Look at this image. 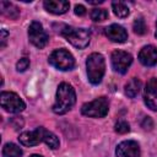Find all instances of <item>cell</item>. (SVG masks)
<instances>
[{
  "instance_id": "cell-1",
  "label": "cell",
  "mask_w": 157,
  "mask_h": 157,
  "mask_svg": "<svg viewBox=\"0 0 157 157\" xmlns=\"http://www.w3.org/2000/svg\"><path fill=\"white\" fill-rule=\"evenodd\" d=\"M76 102V93L71 85L61 82L56 90L55 103L53 104V112L56 114H65L69 112Z\"/></svg>"
},
{
  "instance_id": "cell-2",
  "label": "cell",
  "mask_w": 157,
  "mask_h": 157,
  "mask_svg": "<svg viewBox=\"0 0 157 157\" xmlns=\"http://www.w3.org/2000/svg\"><path fill=\"white\" fill-rule=\"evenodd\" d=\"M86 67L90 82L93 85H98L102 81L105 71V63L103 55L99 53H92L86 60Z\"/></svg>"
},
{
  "instance_id": "cell-3",
  "label": "cell",
  "mask_w": 157,
  "mask_h": 157,
  "mask_svg": "<svg viewBox=\"0 0 157 157\" xmlns=\"http://www.w3.org/2000/svg\"><path fill=\"white\" fill-rule=\"evenodd\" d=\"M60 34L77 49L86 48L91 40V33L86 28H74L64 26V29L60 31Z\"/></svg>"
},
{
  "instance_id": "cell-4",
  "label": "cell",
  "mask_w": 157,
  "mask_h": 157,
  "mask_svg": "<svg viewBox=\"0 0 157 157\" xmlns=\"http://www.w3.org/2000/svg\"><path fill=\"white\" fill-rule=\"evenodd\" d=\"M49 64L58 70L66 71L75 66V59L71 53L65 49H56L49 55Z\"/></svg>"
},
{
  "instance_id": "cell-5",
  "label": "cell",
  "mask_w": 157,
  "mask_h": 157,
  "mask_svg": "<svg viewBox=\"0 0 157 157\" xmlns=\"http://www.w3.org/2000/svg\"><path fill=\"white\" fill-rule=\"evenodd\" d=\"M108 109H109V104L107 98L99 97V98H96L94 101L85 103L81 107V113L91 118H103L107 115Z\"/></svg>"
},
{
  "instance_id": "cell-6",
  "label": "cell",
  "mask_w": 157,
  "mask_h": 157,
  "mask_svg": "<svg viewBox=\"0 0 157 157\" xmlns=\"http://www.w3.org/2000/svg\"><path fill=\"white\" fill-rule=\"evenodd\" d=\"M0 103L1 107L10 113H20L26 108V104L22 98L13 92H1Z\"/></svg>"
},
{
  "instance_id": "cell-7",
  "label": "cell",
  "mask_w": 157,
  "mask_h": 157,
  "mask_svg": "<svg viewBox=\"0 0 157 157\" xmlns=\"http://www.w3.org/2000/svg\"><path fill=\"white\" fill-rule=\"evenodd\" d=\"M28 38H29V42L39 49L44 48L45 44L48 43V34L44 31L42 23H39L37 21H33L29 25V27H28Z\"/></svg>"
},
{
  "instance_id": "cell-8",
  "label": "cell",
  "mask_w": 157,
  "mask_h": 157,
  "mask_svg": "<svg viewBox=\"0 0 157 157\" xmlns=\"http://www.w3.org/2000/svg\"><path fill=\"white\" fill-rule=\"evenodd\" d=\"M132 63V56L124 50H114L112 53V66L117 72L125 74Z\"/></svg>"
},
{
  "instance_id": "cell-9",
  "label": "cell",
  "mask_w": 157,
  "mask_h": 157,
  "mask_svg": "<svg viewBox=\"0 0 157 157\" xmlns=\"http://www.w3.org/2000/svg\"><path fill=\"white\" fill-rule=\"evenodd\" d=\"M144 101H145V104L151 110L157 112V78L156 77H152L147 81L144 91Z\"/></svg>"
},
{
  "instance_id": "cell-10",
  "label": "cell",
  "mask_w": 157,
  "mask_h": 157,
  "mask_svg": "<svg viewBox=\"0 0 157 157\" xmlns=\"http://www.w3.org/2000/svg\"><path fill=\"white\" fill-rule=\"evenodd\" d=\"M115 155L117 157H140V146L132 140L123 141L117 146Z\"/></svg>"
},
{
  "instance_id": "cell-11",
  "label": "cell",
  "mask_w": 157,
  "mask_h": 157,
  "mask_svg": "<svg viewBox=\"0 0 157 157\" xmlns=\"http://www.w3.org/2000/svg\"><path fill=\"white\" fill-rule=\"evenodd\" d=\"M18 140H20V144L23 146H27V147L37 146L38 144L43 142V126H39L33 131H25L20 134Z\"/></svg>"
},
{
  "instance_id": "cell-12",
  "label": "cell",
  "mask_w": 157,
  "mask_h": 157,
  "mask_svg": "<svg viewBox=\"0 0 157 157\" xmlns=\"http://www.w3.org/2000/svg\"><path fill=\"white\" fill-rule=\"evenodd\" d=\"M104 32H105V36L108 37V39H110L112 42H115V43H124L128 39V32L125 31V28L117 23L108 26Z\"/></svg>"
},
{
  "instance_id": "cell-13",
  "label": "cell",
  "mask_w": 157,
  "mask_h": 157,
  "mask_svg": "<svg viewBox=\"0 0 157 157\" xmlns=\"http://www.w3.org/2000/svg\"><path fill=\"white\" fill-rule=\"evenodd\" d=\"M139 60L145 66H153L157 64V48L153 45H145L139 53Z\"/></svg>"
},
{
  "instance_id": "cell-14",
  "label": "cell",
  "mask_w": 157,
  "mask_h": 157,
  "mask_svg": "<svg viewBox=\"0 0 157 157\" xmlns=\"http://www.w3.org/2000/svg\"><path fill=\"white\" fill-rule=\"evenodd\" d=\"M43 5L48 12L54 13V15L65 13L70 7L69 1H65V0H45Z\"/></svg>"
},
{
  "instance_id": "cell-15",
  "label": "cell",
  "mask_w": 157,
  "mask_h": 157,
  "mask_svg": "<svg viewBox=\"0 0 157 157\" xmlns=\"http://www.w3.org/2000/svg\"><path fill=\"white\" fill-rule=\"evenodd\" d=\"M0 11L4 16H6L7 18H11V20H16L18 16H20V10L16 5H13L12 2H9V1H0Z\"/></svg>"
},
{
  "instance_id": "cell-16",
  "label": "cell",
  "mask_w": 157,
  "mask_h": 157,
  "mask_svg": "<svg viewBox=\"0 0 157 157\" xmlns=\"http://www.w3.org/2000/svg\"><path fill=\"white\" fill-rule=\"evenodd\" d=\"M140 88H141V81L136 77H132L126 85H125V93L128 97L130 98H134L137 96V93L140 92Z\"/></svg>"
},
{
  "instance_id": "cell-17",
  "label": "cell",
  "mask_w": 157,
  "mask_h": 157,
  "mask_svg": "<svg viewBox=\"0 0 157 157\" xmlns=\"http://www.w3.org/2000/svg\"><path fill=\"white\" fill-rule=\"evenodd\" d=\"M43 142H45L50 148L55 150L59 147V139L55 134H53L52 131L47 130L45 128H43Z\"/></svg>"
},
{
  "instance_id": "cell-18",
  "label": "cell",
  "mask_w": 157,
  "mask_h": 157,
  "mask_svg": "<svg viewBox=\"0 0 157 157\" xmlns=\"http://www.w3.org/2000/svg\"><path fill=\"white\" fill-rule=\"evenodd\" d=\"M22 150L15 144H6L2 147V157H21Z\"/></svg>"
},
{
  "instance_id": "cell-19",
  "label": "cell",
  "mask_w": 157,
  "mask_h": 157,
  "mask_svg": "<svg viewBox=\"0 0 157 157\" xmlns=\"http://www.w3.org/2000/svg\"><path fill=\"white\" fill-rule=\"evenodd\" d=\"M112 9H113V12L115 13V16H118L120 18H124L129 15V7L121 1H113Z\"/></svg>"
},
{
  "instance_id": "cell-20",
  "label": "cell",
  "mask_w": 157,
  "mask_h": 157,
  "mask_svg": "<svg viewBox=\"0 0 157 157\" xmlns=\"http://www.w3.org/2000/svg\"><path fill=\"white\" fill-rule=\"evenodd\" d=\"M108 17V11L105 9H99V7H96L91 11V18L94 21V22H102L104 20H107Z\"/></svg>"
},
{
  "instance_id": "cell-21",
  "label": "cell",
  "mask_w": 157,
  "mask_h": 157,
  "mask_svg": "<svg viewBox=\"0 0 157 157\" xmlns=\"http://www.w3.org/2000/svg\"><path fill=\"white\" fill-rule=\"evenodd\" d=\"M132 27H134V32L136 34H145L146 33V23H145L144 18H141V17H139L134 21Z\"/></svg>"
},
{
  "instance_id": "cell-22",
  "label": "cell",
  "mask_w": 157,
  "mask_h": 157,
  "mask_svg": "<svg viewBox=\"0 0 157 157\" xmlns=\"http://www.w3.org/2000/svg\"><path fill=\"white\" fill-rule=\"evenodd\" d=\"M114 130H115L118 134H126V132H129V130H130V125H129V123L125 121V120H119V121L115 124Z\"/></svg>"
},
{
  "instance_id": "cell-23",
  "label": "cell",
  "mask_w": 157,
  "mask_h": 157,
  "mask_svg": "<svg viewBox=\"0 0 157 157\" xmlns=\"http://www.w3.org/2000/svg\"><path fill=\"white\" fill-rule=\"evenodd\" d=\"M28 66H29V59L28 58H21L16 64V70L20 72H23L28 69Z\"/></svg>"
},
{
  "instance_id": "cell-24",
  "label": "cell",
  "mask_w": 157,
  "mask_h": 157,
  "mask_svg": "<svg viewBox=\"0 0 157 157\" xmlns=\"http://www.w3.org/2000/svg\"><path fill=\"white\" fill-rule=\"evenodd\" d=\"M141 126L145 129V130H151L153 128V120L150 118V117H145L144 120L141 121Z\"/></svg>"
},
{
  "instance_id": "cell-25",
  "label": "cell",
  "mask_w": 157,
  "mask_h": 157,
  "mask_svg": "<svg viewBox=\"0 0 157 157\" xmlns=\"http://www.w3.org/2000/svg\"><path fill=\"white\" fill-rule=\"evenodd\" d=\"M74 11H75V13H76L77 16H83V15L86 13V7H85L83 5H76Z\"/></svg>"
},
{
  "instance_id": "cell-26",
  "label": "cell",
  "mask_w": 157,
  "mask_h": 157,
  "mask_svg": "<svg viewBox=\"0 0 157 157\" xmlns=\"http://www.w3.org/2000/svg\"><path fill=\"white\" fill-rule=\"evenodd\" d=\"M7 36H9V33H7V31L6 29H1V48H4L5 47V44H6V38H7Z\"/></svg>"
},
{
  "instance_id": "cell-27",
  "label": "cell",
  "mask_w": 157,
  "mask_h": 157,
  "mask_svg": "<svg viewBox=\"0 0 157 157\" xmlns=\"http://www.w3.org/2000/svg\"><path fill=\"white\" fill-rule=\"evenodd\" d=\"M103 2V0H98V1H92V0H90L88 1V4H92V5H99V4H102Z\"/></svg>"
},
{
  "instance_id": "cell-28",
  "label": "cell",
  "mask_w": 157,
  "mask_h": 157,
  "mask_svg": "<svg viewBox=\"0 0 157 157\" xmlns=\"http://www.w3.org/2000/svg\"><path fill=\"white\" fill-rule=\"evenodd\" d=\"M29 157H42V156H39V155H32V156H29Z\"/></svg>"
},
{
  "instance_id": "cell-29",
  "label": "cell",
  "mask_w": 157,
  "mask_h": 157,
  "mask_svg": "<svg viewBox=\"0 0 157 157\" xmlns=\"http://www.w3.org/2000/svg\"><path fill=\"white\" fill-rule=\"evenodd\" d=\"M156 37H157V23H156Z\"/></svg>"
}]
</instances>
